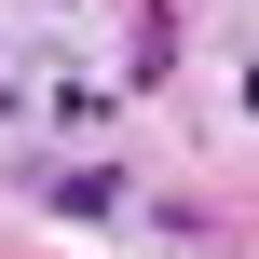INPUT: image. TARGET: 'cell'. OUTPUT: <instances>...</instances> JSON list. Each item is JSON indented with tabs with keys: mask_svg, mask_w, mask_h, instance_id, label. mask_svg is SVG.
I'll list each match as a JSON object with an SVG mask.
<instances>
[{
	"mask_svg": "<svg viewBox=\"0 0 259 259\" xmlns=\"http://www.w3.org/2000/svg\"><path fill=\"white\" fill-rule=\"evenodd\" d=\"M41 205L55 219H123L137 191H123V164H68V178H41Z\"/></svg>",
	"mask_w": 259,
	"mask_h": 259,
	"instance_id": "cell-1",
	"label": "cell"
},
{
	"mask_svg": "<svg viewBox=\"0 0 259 259\" xmlns=\"http://www.w3.org/2000/svg\"><path fill=\"white\" fill-rule=\"evenodd\" d=\"M41 109H55V123H68V137H96V123H109V82H55V96H41Z\"/></svg>",
	"mask_w": 259,
	"mask_h": 259,
	"instance_id": "cell-2",
	"label": "cell"
},
{
	"mask_svg": "<svg viewBox=\"0 0 259 259\" xmlns=\"http://www.w3.org/2000/svg\"><path fill=\"white\" fill-rule=\"evenodd\" d=\"M55 14H68V0H55Z\"/></svg>",
	"mask_w": 259,
	"mask_h": 259,
	"instance_id": "cell-3",
	"label": "cell"
}]
</instances>
